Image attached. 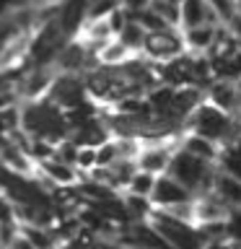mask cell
Instances as JSON below:
<instances>
[{
    "label": "cell",
    "mask_w": 241,
    "mask_h": 249,
    "mask_svg": "<svg viewBox=\"0 0 241 249\" xmlns=\"http://www.w3.org/2000/svg\"><path fill=\"white\" fill-rule=\"evenodd\" d=\"M169 3H174V5H182V3H184V0H169Z\"/></svg>",
    "instance_id": "cell-26"
},
{
    "label": "cell",
    "mask_w": 241,
    "mask_h": 249,
    "mask_svg": "<svg viewBox=\"0 0 241 249\" xmlns=\"http://www.w3.org/2000/svg\"><path fill=\"white\" fill-rule=\"evenodd\" d=\"M148 8H151L153 16H158L169 29H182V5H174V3H169V0H151Z\"/></svg>",
    "instance_id": "cell-17"
},
{
    "label": "cell",
    "mask_w": 241,
    "mask_h": 249,
    "mask_svg": "<svg viewBox=\"0 0 241 249\" xmlns=\"http://www.w3.org/2000/svg\"><path fill=\"white\" fill-rule=\"evenodd\" d=\"M148 34H151V31H148L143 23L135 21V18H132V16L127 13V26L122 29V34L117 36V39H120L124 47H130V50L135 52V54H143V47H145Z\"/></svg>",
    "instance_id": "cell-16"
},
{
    "label": "cell",
    "mask_w": 241,
    "mask_h": 249,
    "mask_svg": "<svg viewBox=\"0 0 241 249\" xmlns=\"http://www.w3.org/2000/svg\"><path fill=\"white\" fill-rule=\"evenodd\" d=\"M205 249H233V244L231 241H210Z\"/></svg>",
    "instance_id": "cell-25"
},
{
    "label": "cell",
    "mask_w": 241,
    "mask_h": 249,
    "mask_svg": "<svg viewBox=\"0 0 241 249\" xmlns=\"http://www.w3.org/2000/svg\"><path fill=\"white\" fill-rule=\"evenodd\" d=\"M21 132L34 140H44L57 148L62 140L70 138V120L68 112L54 107L50 99L21 104Z\"/></svg>",
    "instance_id": "cell-1"
},
{
    "label": "cell",
    "mask_w": 241,
    "mask_h": 249,
    "mask_svg": "<svg viewBox=\"0 0 241 249\" xmlns=\"http://www.w3.org/2000/svg\"><path fill=\"white\" fill-rule=\"evenodd\" d=\"M194 208H197V226H202V223H221V221H228L231 218V208L225 205L215 192L197 197Z\"/></svg>",
    "instance_id": "cell-11"
},
{
    "label": "cell",
    "mask_w": 241,
    "mask_h": 249,
    "mask_svg": "<svg viewBox=\"0 0 241 249\" xmlns=\"http://www.w3.org/2000/svg\"><path fill=\"white\" fill-rule=\"evenodd\" d=\"M148 223L169 241L171 249H205L207 247L200 226L182 223V221H176V218H171L169 213H163V210H153V215Z\"/></svg>",
    "instance_id": "cell-4"
},
{
    "label": "cell",
    "mask_w": 241,
    "mask_h": 249,
    "mask_svg": "<svg viewBox=\"0 0 241 249\" xmlns=\"http://www.w3.org/2000/svg\"><path fill=\"white\" fill-rule=\"evenodd\" d=\"M179 148H184L187 153L197 156V159L207 161V163H215V166H218V161H221V151H223L221 145L210 143V140L200 138V135H192V132H184V135H182V143H179Z\"/></svg>",
    "instance_id": "cell-13"
},
{
    "label": "cell",
    "mask_w": 241,
    "mask_h": 249,
    "mask_svg": "<svg viewBox=\"0 0 241 249\" xmlns=\"http://www.w3.org/2000/svg\"><path fill=\"white\" fill-rule=\"evenodd\" d=\"M213 192H215L231 210H241V182H239V179L223 174V171L218 169V179H215V190H213Z\"/></svg>",
    "instance_id": "cell-15"
},
{
    "label": "cell",
    "mask_w": 241,
    "mask_h": 249,
    "mask_svg": "<svg viewBox=\"0 0 241 249\" xmlns=\"http://www.w3.org/2000/svg\"><path fill=\"white\" fill-rule=\"evenodd\" d=\"M210 3V8H213L215 11V16L218 18H221V23L225 26V23H228L233 16L239 13V5H236V0H207Z\"/></svg>",
    "instance_id": "cell-21"
},
{
    "label": "cell",
    "mask_w": 241,
    "mask_h": 249,
    "mask_svg": "<svg viewBox=\"0 0 241 249\" xmlns=\"http://www.w3.org/2000/svg\"><path fill=\"white\" fill-rule=\"evenodd\" d=\"M169 177H174L179 184H184L194 197L210 195L215 190V179H218V166L197 159V156L187 153L184 148H179L174 153V161L169 166Z\"/></svg>",
    "instance_id": "cell-3"
},
{
    "label": "cell",
    "mask_w": 241,
    "mask_h": 249,
    "mask_svg": "<svg viewBox=\"0 0 241 249\" xmlns=\"http://www.w3.org/2000/svg\"><path fill=\"white\" fill-rule=\"evenodd\" d=\"M205 96H207L210 104L223 109L225 114H231V117L241 114V83H236V81H213L210 89L205 91Z\"/></svg>",
    "instance_id": "cell-9"
},
{
    "label": "cell",
    "mask_w": 241,
    "mask_h": 249,
    "mask_svg": "<svg viewBox=\"0 0 241 249\" xmlns=\"http://www.w3.org/2000/svg\"><path fill=\"white\" fill-rule=\"evenodd\" d=\"M54 107H60L62 112H73V109L88 104V89H86V78L83 75H73V73H60L52 83L50 96Z\"/></svg>",
    "instance_id": "cell-6"
},
{
    "label": "cell",
    "mask_w": 241,
    "mask_h": 249,
    "mask_svg": "<svg viewBox=\"0 0 241 249\" xmlns=\"http://www.w3.org/2000/svg\"><path fill=\"white\" fill-rule=\"evenodd\" d=\"M187 54L184 34L182 29H163V31H151L143 47V57L153 65H163L176 57Z\"/></svg>",
    "instance_id": "cell-5"
},
{
    "label": "cell",
    "mask_w": 241,
    "mask_h": 249,
    "mask_svg": "<svg viewBox=\"0 0 241 249\" xmlns=\"http://www.w3.org/2000/svg\"><path fill=\"white\" fill-rule=\"evenodd\" d=\"M122 8L120 0H88V21H104Z\"/></svg>",
    "instance_id": "cell-19"
},
{
    "label": "cell",
    "mask_w": 241,
    "mask_h": 249,
    "mask_svg": "<svg viewBox=\"0 0 241 249\" xmlns=\"http://www.w3.org/2000/svg\"><path fill=\"white\" fill-rule=\"evenodd\" d=\"M96 156H99V169H106V166H112V163H117L120 161V145H117V140L112 138L109 143L99 145Z\"/></svg>",
    "instance_id": "cell-20"
},
{
    "label": "cell",
    "mask_w": 241,
    "mask_h": 249,
    "mask_svg": "<svg viewBox=\"0 0 241 249\" xmlns=\"http://www.w3.org/2000/svg\"><path fill=\"white\" fill-rule=\"evenodd\" d=\"M138 54L130 50V47H124L120 39H112V42H106L104 47L99 50L96 60L101 68H124L127 62H132Z\"/></svg>",
    "instance_id": "cell-14"
},
{
    "label": "cell",
    "mask_w": 241,
    "mask_h": 249,
    "mask_svg": "<svg viewBox=\"0 0 241 249\" xmlns=\"http://www.w3.org/2000/svg\"><path fill=\"white\" fill-rule=\"evenodd\" d=\"M223 26L207 0H184L182 3V31L197 26Z\"/></svg>",
    "instance_id": "cell-10"
},
{
    "label": "cell",
    "mask_w": 241,
    "mask_h": 249,
    "mask_svg": "<svg viewBox=\"0 0 241 249\" xmlns=\"http://www.w3.org/2000/svg\"><path fill=\"white\" fill-rule=\"evenodd\" d=\"M197 197L187 190L184 184H179L174 177H169V174H163L158 177V182H155V190H153V208H158V210H169V208H174V205H184V202H194Z\"/></svg>",
    "instance_id": "cell-7"
},
{
    "label": "cell",
    "mask_w": 241,
    "mask_h": 249,
    "mask_svg": "<svg viewBox=\"0 0 241 249\" xmlns=\"http://www.w3.org/2000/svg\"><path fill=\"white\" fill-rule=\"evenodd\" d=\"M155 182H158V177H155V174H148V171L138 169V174L132 177V182H130V187H127V192H124V195H138V197H148V200H151L153 190H155Z\"/></svg>",
    "instance_id": "cell-18"
},
{
    "label": "cell",
    "mask_w": 241,
    "mask_h": 249,
    "mask_svg": "<svg viewBox=\"0 0 241 249\" xmlns=\"http://www.w3.org/2000/svg\"><path fill=\"white\" fill-rule=\"evenodd\" d=\"M225 26H228V31H231V34L239 39V44H241V13L233 16V18H231L228 23H225Z\"/></svg>",
    "instance_id": "cell-23"
},
{
    "label": "cell",
    "mask_w": 241,
    "mask_h": 249,
    "mask_svg": "<svg viewBox=\"0 0 241 249\" xmlns=\"http://www.w3.org/2000/svg\"><path fill=\"white\" fill-rule=\"evenodd\" d=\"M184 132L200 135V138L210 140V143L225 148L236 138H241V122H239V117L225 114L223 109H218L215 104H210L205 99L194 109V114L184 122Z\"/></svg>",
    "instance_id": "cell-2"
},
{
    "label": "cell",
    "mask_w": 241,
    "mask_h": 249,
    "mask_svg": "<svg viewBox=\"0 0 241 249\" xmlns=\"http://www.w3.org/2000/svg\"><path fill=\"white\" fill-rule=\"evenodd\" d=\"M65 0H34V8H57Z\"/></svg>",
    "instance_id": "cell-24"
},
{
    "label": "cell",
    "mask_w": 241,
    "mask_h": 249,
    "mask_svg": "<svg viewBox=\"0 0 241 249\" xmlns=\"http://www.w3.org/2000/svg\"><path fill=\"white\" fill-rule=\"evenodd\" d=\"M54 21L60 23L62 34H65L70 42L81 36V31L88 21V0H65L62 5H57V16Z\"/></svg>",
    "instance_id": "cell-8"
},
{
    "label": "cell",
    "mask_w": 241,
    "mask_h": 249,
    "mask_svg": "<svg viewBox=\"0 0 241 249\" xmlns=\"http://www.w3.org/2000/svg\"><path fill=\"white\" fill-rule=\"evenodd\" d=\"M120 3L127 13H138V11H145L151 5V0H120Z\"/></svg>",
    "instance_id": "cell-22"
},
{
    "label": "cell",
    "mask_w": 241,
    "mask_h": 249,
    "mask_svg": "<svg viewBox=\"0 0 241 249\" xmlns=\"http://www.w3.org/2000/svg\"><path fill=\"white\" fill-rule=\"evenodd\" d=\"M218 31L221 26H197V29H187L182 31L184 34V44H187V52L189 54H207L213 50L215 39H218Z\"/></svg>",
    "instance_id": "cell-12"
}]
</instances>
